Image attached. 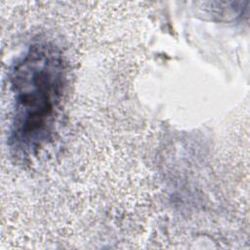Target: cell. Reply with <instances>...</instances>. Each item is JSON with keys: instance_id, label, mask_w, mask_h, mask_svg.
<instances>
[{"instance_id": "6da1fadb", "label": "cell", "mask_w": 250, "mask_h": 250, "mask_svg": "<svg viewBox=\"0 0 250 250\" xmlns=\"http://www.w3.org/2000/svg\"><path fill=\"white\" fill-rule=\"evenodd\" d=\"M66 81L64 57L51 42L31 44L12 64L9 83L14 107L9 144L17 156H33L50 141Z\"/></svg>"}]
</instances>
